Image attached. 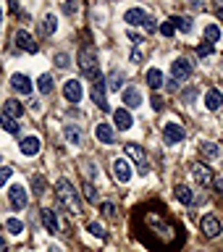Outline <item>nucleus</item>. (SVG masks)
I'll return each instance as SVG.
<instances>
[{
  "label": "nucleus",
  "mask_w": 223,
  "mask_h": 252,
  "mask_svg": "<svg viewBox=\"0 0 223 252\" xmlns=\"http://www.w3.org/2000/svg\"><path fill=\"white\" fill-rule=\"evenodd\" d=\"M39 147H42L39 137H24V139H21V145H19L21 155H27V158H34V155L39 153Z\"/></svg>",
  "instance_id": "obj_21"
},
{
  "label": "nucleus",
  "mask_w": 223,
  "mask_h": 252,
  "mask_svg": "<svg viewBox=\"0 0 223 252\" xmlns=\"http://www.w3.org/2000/svg\"><path fill=\"white\" fill-rule=\"evenodd\" d=\"M37 90H39V94H50V92L55 90L53 76H50V74H39V76H37Z\"/></svg>",
  "instance_id": "obj_27"
},
{
  "label": "nucleus",
  "mask_w": 223,
  "mask_h": 252,
  "mask_svg": "<svg viewBox=\"0 0 223 252\" xmlns=\"http://www.w3.org/2000/svg\"><path fill=\"white\" fill-rule=\"evenodd\" d=\"M205 108L210 110V113H216V110L223 108V92L216 90V87H210L208 92H205Z\"/></svg>",
  "instance_id": "obj_18"
},
{
  "label": "nucleus",
  "mask_w": 223,
  "mask_h": 252,
  "mask_svg": "<svg viewBox=\"0 0 223 252\" xmlns=\"http://www.w3.org/2000/svg\"><path fill=\"white\" fill-rule=\"evenodd\" d=\"M124 153H126V160H134L139 176H147L150 173V160H147V153L142 150V145H137V142H126Z\"/></svg>",
  "instance_id": "obj_3"
},
{
  "label": "nucleus",
  "mask_w": 223,
  "mask_h": 252,
  "mask_svg": "<svg viewBox=\"0 0 223 252\" xmlns=\"http://www.w3.org/2000/svg\"><path fill=\"white\" fill-rule=\"evenodd\" d=\"M158 32H160V34H163L165 39H171L173 34H176V24H173L171 16H168V19H165V21L160 24V27H158Z\"/></svg>",
  "instance_id": "obj_32"
},
{
  "label": "nucleus",
  "mask_w": 223,
  "mask_h": 252,
  "mask_svg": "<svg viewBox=\"0 0 223 252\" xmlns=\"http://www.w3.org/2000/svg\"><path fill=\"white\" fill-rule=\"evenodd\" d=\"M0 126H3L8 134H19V124H16V118L5 116V113H0Z\"/></svg>",
  "instance_id": "obj_31"
},
{
  "label": "nucleus",
  "mask_w": 223,
  "mask_h": 252,
  "mask_svg": "<svg viewBox=\"0 0 223 252\" xmlns=\"http://www.w3.org/2000/svg\"><path fill=\"white\" fill-rule=\"evenodd\" d=\"M95 137H97L100 145H113V142H116V129H113V124L100 121L97 126H95Z\"/></svg>",
  "instance_id": "obj_14"
},
{
  "label": "nucleus",
  "mask_w": 223,
  "mask_h": 252,
  "mask_svg": "<svg viewBox=\"0 0 223 252\" xmlns=\"http://www.w3.org/2000/svg\"><path fill=\"white\" fill-rule=\"evenodd\" d=\"M5 231H8V234H13V236H21L24 223H21L19 218H8V220H5Z\"/></svg>",
  "instance_id": "obj_34"
},
{
  "label": "nucleus",
  "mask_w": 223,
  "mask_h": 252,
  "mask_svg": "<svg viewBox=\"0 0 223 252\" xmlns=\"http://www.w3.org/2000/svg\"><path fill=\"white\" fill-rule=\"evenodd\" d=\"M84 197L90 202H97L100 200V194H97V187L92 184V181H84Z\"/></svg>",
  "instance_id": "obj_35"
},
{
  "label": "nucleus",
  "mask_w": 223,
  "mask_h": 252,
  "mask_svg": "<svg viewBox=\"0 0 223 252\" xmlns=\"http://www.w3.org/2000/svg\"><path fill=\"white\" fill-rule=\"evenodd\" d=\"M8 200H11L13 210H24L27 202H29V194H27V189H24L21 184H13L11 189H8Z\"/></svg>",
  "instance_id": "obj_10"
},
{
  "label": "nucleus",
  "mask_w": 223,
  "mask_h": 252,
  "mask_svg": "<svg viewBox=\"0 0 223 252\" xmlns=\"http://www.w3.org/2000/svg\"><path fill=\"white\" fill-rule=\"evenodd\" d=\"M11 87H13V92H19V94H32V79L27 74H13L11 76Z\"/></svg>",
  "instance_id": "obj_19"
},
{
  "label": "nucleus",
  "mask_w": 223,
  "mask_h": 252,
  "mask_svg": "<svg viewBox=\"0 0 223 252\" xmlns=\"http://www.w3.org/2000/svg\"><path fill=\"white\" fill-rule=\"evenodd\" d=\"M55 66H58V68H68L71 66V58H68V53H55Z\"/></svg>",
  "instance_id": "obj_38"
},
{
  "label": "nucleus",
  "mask_w": 223,
  "mask_h": 252,
  "mask_svg": "<svg viewBox=\"0 0 223 252\" xmlns=\"http://www.w3.org/2000/svg\"><path fill=\"white\" fill-rule=\"evenodd\" d=\"M55 194H58V202L63 205V210L68 213H82V200H79V192L74 189L68 179H58L55 181Z\"/></svg>",
  "instance_id": "obj_1"
},
{
  "label": "nucleus",
  "mask_w": 223,
  "mask_h": 252,
  "mask_svg": "<svg viewBox=\"0 0 223 252\" xmlns=\"http://www.w3.org/2000/svg\"><path fill=\"white\" fill-rule=\"evenodd\" d=\"M187 139V129L181 124H176V121H168L163 126V142L165 145H179V142H184Z\"/></svg>",
  "instance_id": "obj_5"
},
{
  "label": "nucleus",
  "mask_w": 223,
  "mask_h": 252,
  "mask_svg": "<svg viewBox=\"0 0 223 252\" xmlns=\"http://www.w3.org/2000/svg\"><path fill=\"white\" fill-rule=\"evenodd\" d=\"M216 53V45H208V42H202L200 47H197V58H208V55Z\"/></svg>",
  "instance_id": "obj_40"
},
{
  "label": "nucleus",
  "mask_w": 223,
  "mask_h": 252,
  "mask_svg": "<svg viewBox=\"0 0 223 252\" xmlns=\"http://www.w3.org/2000/svg\"><path fill=\"white\" fill-rule=\"evenodd\" d=\"M192 71H194V63L189 58H176L171 63V79H176V82L189 79V76H192Z\"/></svg>",
  "instance_id": "obj_7"
},
{
  "label": "nucleus",
  "mask_w": 223,
  "mask_h": 252,
  "mask_svg": "<svg viewBox=\"0 0 223 252\" xmlns=\"http://www.w3.org/2000/svg\"><path fill=\"white\" fill-rule=\"evenodd\" d=\"M213 8H216V13H218L221 19H223V3H216V5H213Z\"/></svg>",
  "instance_id": "obj_51"
},
{
  "label": "nucleus",
  "mask_w": 223,
  "mask_h": 252,
  "mask_svg": "<svg viewBox=\"0 0 223 252\" xmlns=\"http://www.w3.org/2000/svg\"><path fill=\"white\" fill-rule=\"evenodd\" d=\"M76 8H79L76 3H66V5H63V13H68V16H71V13H76Z\"/></svg>",
  "instance_id": "obj_46"
},
{
  "label": "nucleus",
  "mask_w": 223,
  "mask_h": 252,
  "mask_svg": "<svg viewBox=\"0 0 223 252\" xmlns=\"http://www.w3.org/2000/svg\"><path fill=\"white\" fill-rule=\"evenodd\" d=\"M82 173L87 176V181H95V179H97V168H95V163H87L84 168H82Z\"/></svg>",
  "instance_id": "obj_41"
},
{
  "label": "nucleus",
  "mask_w": 223,
  "mask_h": 252,
  "mask_svg": "<svg viewBox=\"0 0 223 252\" xmlns=\"http://www.w3.org/2000/svg\"><path fill=\"white\" fill-rule=\"evenodd\" d=\"M173 24H176V32H181V34H192L194 32V19L192 16H171Z\"/></svg>",
  "instance_id": "obj_24"
},
{
  "label": "nucleus",
  "mask_w": 223,
  "mask_h": 252,
  "mask_svg": "<svg viewBox=\"0 0 223 252\" xmlns=\"http://www.w3.org/2000/svg\"><path fill=\"white\" fill-rule=\"evenodd\" d=\"M79 68H82V74L87 79H95L97 82L100 79V63H97V50H95V45H82L79 47Z\"/></svg>",
  "instance_id": "obj_2"
},
{
  "label": "nucleus",
  "mask_w": 223,
  "mask_h": 252,
  "mask_svg": "<svg viewBox=\"0 0 223 252\" xmlns=\"http://www.w3.org/2000/svg\"><path fill=\"white\" fill-rule=\"evenodd\" d=\"M218 153H221V150H218V145H216V142H210V139L200 142V155H202L208 163H213V160H216V158H218Z\"/></svg>",
  "instance_id": "obj_26"
},
{
  "label": "nucleus",
  "mask_w": 223,
  "mask_h": 252,
  "mask_svg": "<svg viewBox=\"0 0 223 252\" xmlns=\"http://www.w3.org/2000/svg\"><path fill=\"white\" fill-rule=\"evenodd\" d=\"M63 97L68 102H82L84 97V87L79 79H68V82H63Z\"/></svg>",
  "instance_id": "obj_9"
},
{
  "label": "nucleus",
  "mask_w": 223,
  "mask_h": 252,
  "mask_svg": "<svg viewBox=\"0 0 223 252\" xmlns=\"http://www.w3.org/2000/svg\"><path fill=\"white\" fill-rule=\"evenodd\" d=\"M3 113L11 116V118H19V116L24 113V108H21L19 100H5V102H3Z\"/></svg>",
  "instance_id": "obj_29"
},
{
  "label": "nucleus",
  "mask_w": 223,
  "mask_h": 252,
  "mask_svg": "<svg viewBox=\"0 0 223 252\" xmlns=\"http://www.w3.org/2000/svg\"><path fill=\"white\" fill-rule=\"evenodd\" d=\"M173 194H176V200L181 202V205H187V208H192V205L197 202L194 200V192L189 187H184V184H179L176 189H173Z\"/></svg>",
  "instance_id": "obj_23"
},
{
  "label": "nucleus",
  "mask_w": 223,
  "mask_h": 252,
  "mask_svg": "<svg viewBox=\"0 0 223 252\" xmlns=\"http://www.w3.org/2000/svg\"><path fill=\"white\" fill-rule=\"evenodd\" d=\"M147 16L150 13L145 11V8H129V11L124 13V21L129 24V27H142V24L147 21Z\"/></svg>",
  "instance_id": "obj_20"
},
{
  "label": "nucleus",
  "mask_w": 223,
  "mask_h": 252,
  "mask_svg": "<svg viewBox=\"0 0 223 252\" xmlns=\"http://www.w3.org/2000/svg\"><path fill=\"white\" fill-rule=\"evenodd\" d=\"M11 173H13V168H8V165H3V168H0V187H3L5 181L11 179Z\"/></svg>",
  "instance_id": "obj_45"
},
{
  "label": "nucleus",
  "mask_w": 223,
  "mask_h": 252,
  "mask_svg": "<svg viewBox=\"0 0 223 252\" xmlns=\"http://www.w3.org/2000/svg\"><path fill=\"white\" fill-rule=\"evenodd\" d=\"M39 29H42V34L45 37H50V34H55V29H58V19H55L53 13H47L42 21H39Z\"/></svg>",
  "instance_id": "obj_28"
},
{
  "label": "nucleus",
  "mask_w": 223,
  "mask_h": 252,
  "mask_svg": "<svg viewBox=\"0 0 223 252\" xmlns=\"http://www.w3.org/2000/svg\"><path fill=\"white\" fill-rule=\"evenodd\" d=\"M105 82H108V90H121V92H124L126 74H124L121 68H116V71H110V74H108V79H105Z\"/></svg>",
  "instance_id": "obj_25"
},
{
  "label": "nucleus",
  "mask_w": 223,
  "mask_h": 252,
  "mask_svg": "<svg viewBox=\"0 0 223 252\" xmlns=\"http://www.w3.org/2000/svg\"><path fill=\"white\" fill-rule=\"evenodd\" d=\"M0 252H11V250H8V242L3 239V236H0Z\"/></svg>",
  "instance_id": "obj_50"
},
{
  "label": "nucleus",
  "mask_w": 223,
  "mask_h": 252,
  "mask_svg": "<svg viewBox=\"0 0 223 252\" xmlns=\"http://www.w3.org/2000/svg\"><path fill=\"white\" fill-rule=\"evenodd\" d=\"M100 213L105 218H110V220H116L118 218V213H116V205L113 202H100Z\"/></svg>",
  "instance_id": "obj_36"
},
{
  "label": "nucleus",
  "mask_w": 223,
  "mask_h": 252,
  "mask_svg": "<svg viewBox=\"0 0 223 252\" xmlns=\"http://www.w3.org/2000/svg\"><path fill=\"white\" fill-rule=\"evenodd\" d=\"M192 176H194V181H197L200 187H210L213 171H210L208 163H194V165H192Z\"/></svg>",
  "instance_id": "obj_16"
},
{
  "label": "nucleus",
  "mask_w": 223,
  "mask_h": 252,
  "mask_svg": "<svg viewBox=\"0 0 223 252\" xmlns=\"http://www.w3.org/2000/svg\"><path fill=\"white\" fill-rule=\"evenodd\" d=\"M32 189H34V194L37 197H42L45 192H47V181H45V176H32Z\"/></svg>",
  "instance_id": "obj_33"
},
{
  "label": "nucleus",
  "mask_w": 223,
  "mask_h": 252,
  "mask_svg": "<svg viewBox=\"0 0 223 252\" xmlns=\"http://www.w3.org/2000/svg\"><path fill=\"white\" fill-rule=\"evenodd\" d=\"M210 184H213V194H216V197H223V179H221V176H213Z\"/></svg>",
  "instance_id": "obj_42"
},
{
  "label": "nucleus",
  "mask_w": 223,
  "mask_h": 252,
  "mask_svg": "<svg viewBox=\"0 0 223 252\" xmlns=\"http://www.w3.org/2000/svg\"><path fill=\"white\" fill-rule=\"evenodd\" d=\"M121 102L126 105V110H134V108H142V92L137 87H126L121 92Z\"/></svg>",
  "instance_id": "obj_17"
},
{
  "label": "nucleus",
  "mask_w": 223,
  "mask_h": 252,
  "mask_svg": "<svg viewBox=\"0 0 223 252\" xmlns=\"http://www.w3.org/2000/svg\"><path fill=\"white\" fill-rule=\"evenodd\" d=\"M165 87H168V92H176L179 90V82H176V79H168V84H165Z\"/></svg>",
  "instance_id": "obj_47"
},
{
  "label": "nucleus",
  "mask_w": 223,
  "mask_h": 252,
  "mask_svg": "<svg viewBox=\"0 0 223 252\" xmlns=\"http://www.w3.org/2000/svg\"><path fill=\"white\" fill-rule=\"evenodd\" d=\"M63 139H66L71 147H84V145H87L84 126H79V124H66V126H63Z\"/></svg>",
  "instance_id": "obj_4"
},
{
  "label": "nucleus",
  "mask_w": 223,
  "mask_h": 252,
  "mask_svg": "<svg viewBox=\"0 0 223 252\" xmlns=\"http://www.w3.org/2000/svg\"><path fill=\"white\" fill-rule=\"evenodd\" d=\"M194 97H197V87H187V90H181V102H194Z\"/></svg>",
  "instance_id": "obj_39"
},
{
  "label": "nucleus",
  "mask_w": 223,
  "mask_h": 252,
  "mask_svg": "<svg viewBox=\"0 0 223 252\" xmlns=\"http://www.w3.org/2000/svg\"><path fill=\"white\" fill-rule=\"evenodd\" d=\"M13 42H16V47H21V50H27V53H32V55L39 50L37 42H34V37H32L27 29H19V32H16V34H13Z\"/></svg>",
  "instance_id": "obj_12"
},
{
  "label": "nucleus",
  "mask_w": 223,
  "mask_h": 252,
  "mask_svg": "<svg viewBox=\"0 0 223 252\" xmlns=\"http://www.w3.org/2000/svg\"><path fill=\"white\" fill-rule=\"evenodd\" d=\"M200 228H202V234L208 236V239H216V236H221V231H223L221 220H218L216 216H210V213L200 218Z\"/></svg>",
  "instance_id": "obj_11"
},
{
  "label": "nucleus",
  "mask_w": 223,
  "mask_h": 252,
  "mask_svg": "<svg viewBox=\"0 0 223 252\" xmlns=\"http://www.w3.org/2000/svg\"><path fill=\"white\" fill-rule=\"evenodd\" d=\"M113 176H116L118 184H129L131 176H134L131 160H126V158H116V160H113Z\"/></svg>",
  "instance_id": "obj_6"
},
{
  "label": "nucleus",
  "mask_w": 223,
  "mask_h": 252,
  "mask_svg": "<svg viewBox=\"0 0 223 252\" xmlns=\"http://www.w3.org/2000/svg\"><path fill=\"white\" fill-rule=\"evenodd\" d=\"M221 71H223V63H221Z\"/></svg>",
  "instance_id": "obj_54"
},
{
  "label": "nucleus",
  "mask_w": 223,
  "mask_h": 252,
  "mask_svg": "<svg viewBox=\"0 0 223 252\" xmlns=\"http://www.w3.org/2000/svg\"><path fill=\"white\" fill-rule=\"evenodd\" d=\"M47 252H63V250H61V247H55V244H53V247L47 250Z\"/></svg>",
  "instance_id": "obj_52"
},
{
  "label": "nucleus",
  "mask_w": 223,
  "mask_h": 252,
  "mask_svg": "<svg viewBox=\"0 0 223 252\" xmlns=\"http://www.w3.org/2000/svg\"><path fill=\"white\" fill-rule=\"evenodd\" d=\"M145 79H147V87H150L153 92H158V90L165 84V76H163L160 68H147V76H145Z\"/></svg>",
  "instance_id": "obj_22"
},
{
  "label": "nucleus",
  "mask_w": 223,
  "mask_h": 252,
  "mask_svg": "<svg viewBox=\"0 0 223 252\" xmlns=\"http://www.w3.org/2000/svg\"><path fill=\"white\" fill-rule=\"evenodd\" d=\"M205 39H208V45H216L221 39V27L218 24H208L205 27Z\"/></svg>",
  "instance_id": "obj_30"
},
{
  "label": "nucleus",
  "mask_w": 223,
  "mask_h": 252,
  "mask_svg": "<svg viewBox=\"0 0 223 252\" xmlns=\"http://www.w3.org/2000/svg\"><path fill=\"white\" fill-rule=\"evenodd\" d=\"M87 231H90L95 239H105V228H102L97 220H92V223H87Z\"/></svg>",
  "instance_id": "obj_37"
},
{
  "label": "nucleus",
  "mask_w": 223,
  "mask_h": 252,
  "mask_svg": "<svg viewBox=\"0 0 223 252\" xmlns=\"http://www.w3.org/2000/svg\"><path fill=\"white\" fill-rule=\"evenodd\" d=\"M129 39H131V45H134V47L142 45V37H139V34H129Z\"/></svg>",
  "instance_id": "obj_49"
},
{
  "label": "nucleus",
  "mask_w": 223,
  "mask_h": 252,
  "mask_svg": "<svg viewBox=\"0 0 223 252\" xmlns=\"http://www.w3.org/2000/svg\"><path fill=\"white\" fill-rule=\"evenodd\" d=\"M0 29H3V8H0Z\"/></svg>",
  "instance_id": "obj_53"
},
{
  "label": "nucleus",
  "mask_w": 223,
  "mask_h": 252,
  "mask_svg": "<svg viewBox=\"0 0 223 252\" xmlns=\"http://www.w3.org/2000/svg\"><path fill=\"white\" fill-rule=\"evenodd\" d=\"M142 27H145V32H147V34H155V32H158V24H155V19H153V16H147V21L142 24Z\"/></svg>",
  "instance_id": "obj_43"
},
{
  "label": "nucleus",
  "mask_w": 223,
  "mask_h": 252,
  "mask_svg": "<svg viewBox=\"0 0 223 252\" xmlns=\"http://www.w3.org/2000/svg\"><path fill=\"white\" fill-rule=\"evenodd\" d=\"M150 105H153V110H163V108H165V100L160 97V94H153V100H150Z\"/></svg>",
  "instance_id": "obj_44"
},
{
  "label": "nucleus",
  "mask_w": 223,
  "mask_h": 252,
  "mask_svg": "<svg viewBox=\"0 0 223 252\" xmlns=\"http://www.w3.org/2000/svg\"><path fill=\"white\" fill-rule=\"evenodd\" d=\"M39 220H42V226H45L47 234H61V226H58V218H55L53 208H42V210H39Z\"/></svg>",
  "instance_id": "obj_15"
},
{
  "label": "nucleus",
  "mask_w": 223,
  "mask_h": 252,
  "mask_svg": "<svg viewBox=\"0 0 223 252\" xmlns=\"http://www.w3.org/2000/svg\"><path fill=\"white\" fill-rule=\"evenodd\" d=\"M131 126H134V116H131V110L118 108L116 113H113V129H118V131H129Z\"/></svg>",
  "instance_id": "obj_13"
},
{
  "label": "nucleus",
  "mask_w": 223,
  "mask_h": 252,
  "mask_svg": "<svg viewBox=\"0 0 223 252\" xmlns=\"http://www.w3.org/2000/svg\"><path fill=\"white\" fill-rule=\"evenodd\" d=\"M129 61H131V63H142V53H139V50H134Z\"/></svg>",
  "instance_id": "obj_48"
},
{
  "label": "nucleus",
  "mask_w": 223,
  "mask_h": 252,
  "mask_svg": "<svg viewBox=\"0 0 223 252\" xmlns=\"http://www.w3.org/2000/svg\"><path fill=\"white\" fill-rule=\"evenodd\" d=\"M92 100H95V105H97L100 110H110V102H108V82L105 79H97L92 87Z\"/></svg>",
  "instance_id": "obj_8"
}]
</instances>
